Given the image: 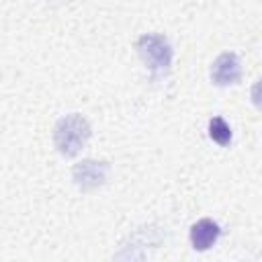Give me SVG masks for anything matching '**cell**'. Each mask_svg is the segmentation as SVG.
<instances>
[{"label":"cell","mask_w":262,"mask_h":262,"mask_svg":"<svg viewBox=\"0 0 262 262\" xmlns=\"http://www.w3.org/2000/svg\"><path fill=\"white\" fill-rule=\"evenodd\" d=\"M90 135H92L90 123L80 113H70L53 125V145L66 158L78 156L88 143Z\"/></svg>","instance_id":"obj_1"},{"label":"cell","mask_w":262,"mask_h":262,"mask_svg":"<svg viewBox=\"0 0 262 262\" xmlns=\"http://www.w3.org/2000/svg\"><path fill=\"white\" fill-rule=\"evenodd\" d=\"M135 49L141 57V61L145 63V68L149 70L151 78H162L170 72L172 68V59H174V51L170 41L162 35V33H145L137 39Z\"/></svg>","instance_id":"obj_2"},{"label":"cell","mask_w":262,"mask_h":262,"mask_svg":"<svg viewBox=\"0 0 262 262\" xmlns=\"http://www.w3.org/2000/svg\"><path fill=\"white\" fill-rule=\"evenodd\" d=\"M108 178V164L102 160H82L72 168V180L78 190L90 192L100 188Z\"/></svg>","instance_id":"obj_3"},{"label":"cell","mask_w":262,"mask_h":262,"mask_svg":"<svg viewBox=\"0 0 262 262\" xmlns=\"http://www.w3.org/2000/svg\"><path fill=\"white\" fill-rule=\"evenodd\" d=\"M211 82L215 86H233L242 80V61L237 57V53L233 51H225L221 55L215 57V61L211 63Z\"/></svg>","instance_id":"obj_4"},{"label":"cell","mask_w":262,"mask_h":262,"mask_svg":"<svg viewBox=\"0 0 262 262\" xmlns=\"http://www.w3.org/2000/svg\"><path fill=\"white\" fill-rule=\"evenodd\" d=\"M219 235H221L219 223L213 221V219H209V217H203V219L194 221V223L190 225V231H188L190 246H192V250H196V252H207V250H211V248L217 244Z\"/></svg>","instance_id":"obj_5"},{"label":"cell","mask_w":262,"mask_h":262,"mask_svg":"<svg viewBox=\"0 0 262 262\" xmlns=\"http://www.w3.org/2000/svg\"><path fill=\"white\" fill-rule=\"evenodd\" d=\"M207 131H209V137H211V141H215L217 145H221V147H227V145L231 143V137H233V133H231V127H229V123H227L223 117H213V119L209 121V125H207Z\"/></svg>","instance_id":"obj_6"},{"label":"cell","mask_w":262,"mask_h":262,"mask_svg":"<svg viewBox=\"0 0 262 262\" xmlns=\"http://www.w3.org/2000/svg\"><path fill=\"white\" fill-rule=\"evenodd\" d=\"M250 100L252 104L262 113V78H258L250 88Z\"/></svg>","instance_id":"obj_7"}]
</instances>
